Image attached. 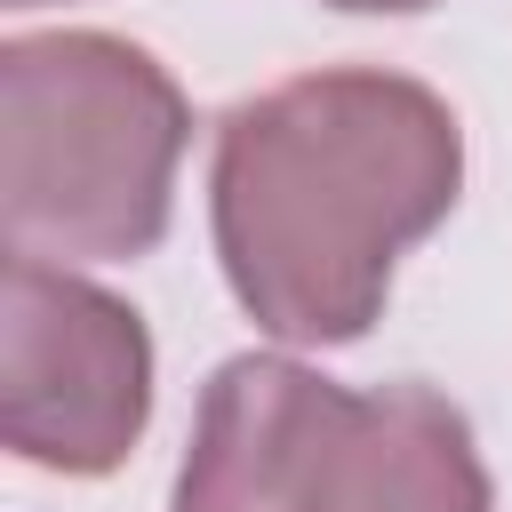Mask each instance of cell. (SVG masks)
Returning <instances> with one entry per match:
<instances>
[{"mask_svg":"<svg viewBox=\"0 0 512 512\" xmlns=\"http://www.w3.org/2000/svg\"><path fill=\"white\" fill-rule=\"evenodd\" d=\"M464 192V128L440 88L376 64L296 72L216 120L208 224L224 280L280 344H360L392 264Z\"/></svg>","mask_w":512,"mask_h":512,"instance_id":"obj_1","label":"cell"},{"mask_svg":"<svg viewBox=\"0 0 512 512\" xmlns=\"http://www.w3.org/2000/svg\"><path fill=\"white\" fill-rule=\"evenodd\" d=\"M176 512H488L472 424L432 384L352 392L288 352H240L208 376Z\"/></svg>","mask_w":512,"mask_h":512,"instance_id":"obj_2","label":"cell"},{"mask_svg":"<svg viewBox=\"0 0 512 512\" xmlns=\"http://www.w3.org/2000/svg\"><path fill=\"white\" fill-rule=\"evenodd\" d=\"M192 104L120 32H32L0 48V224L16 256L128 264L176 208Z\"/></svg>","mask_w":512,"mask_h":512,"instance_id":"obj_3","label":"cell"},{"mask_svg":"<svg viewBox=\"0 0 512 512\" xmlns=\"http://www.w3.org/2000/svg\"><path fill=\"white\" fill-rule=\"evenodd\" d=\"M152 416V336L144 320L72 280L48 256L0 272V440L64 480L128 464Z\"/></svg>","mask_w":512,"mask_h":512,"instance_id":"obj_4","label":"cell"},{"mask_svg":"<svg viewBox=\"0 0 512 512\" xmlns=\"http://www.w3.org/2000/svg\"><path fill=\"white\" fill-rule=\"evenodd\" d=\"M328 8H352V16H408V8H432V0H328Z\"/></svg>","mask_w":512,"mask_h":512,"instance_id":"obj_5","label":"cell"},{"mask_svg":"<svg viewBox=\"0 0 512 512\" xmlns=\"http://www.w3.org/2000/svg\"><path fill=\"white\" fill-rule=\"evenodd\" d=\"M8 8H40V0H8Z\"/></svg>","mask_w":512,"mask_h":512,"instance_id":"obj_6","label":"cell"}]
</instances>
